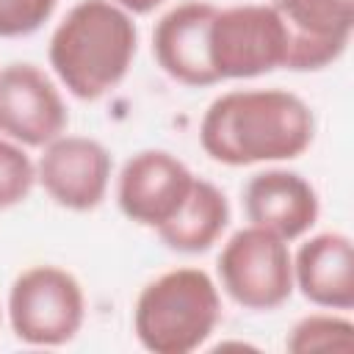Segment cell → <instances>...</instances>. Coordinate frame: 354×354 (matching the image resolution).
Wrapping results in <instances>:
<instances>
[{"label":"cell","mask_w":354,"mask_h":354,"mask_svg":"<svg viewBox=\"0 0 354 354\" xmlns=\"http://www.w3.org/2000/svg\"><path fill=\"white\" fill-rule=\"evenodd\" d=\"M241 196L249 224H257L288 243L307 235L321 213L313 183L288 169H266L252 174Z\"/></svg>","instance_id":"cell-12"},{"label":"cell","mask_w":354,"mask_h":354,"mask_svg":"<svg viewBox=\"0 0 354 354\" xmlns=\"http://www.w3.org/2000/svg\"><path fill=\"white\" fill-rule=\"evenodd\" d=\"M36 185V163L22 144L0 136V210L17 207Z\"/></svg>","instance_id":"cell-16"},{"label":"cell","mask_w":354,"mask_h":354,"mask_svg":"<svg viewBox=\"0 0 354 354\" xmlns=\"http://www.w3.org/2000/svg\"><path fill=\"white\" fill-rule=\"evenodd\" d=\"M111 171V152L88 136L61 133L41 147L36 160V183L58 207L72 213H88L102 205Z\"/></svg>","instance_id":"cell-7"},{"label":"cell","mask_w":354,"mask_h":354,"mask_svg":"<svg viewBox=\"0 0 354 354\" xmlns=\"http://www.w3.org/2000/svg\"><path fill=\"white\" fill-rule=\"evenodd\" d=\"M58 0H0V39L36 33L55 11Z\"/></svg>","instance_id":"cell-17"},{"label":"cell","mask_w":354,"mask_h":354,"mask_svg":"<svg viewBox=\"0 0 354 354\" xmlns=\"http://www.w3.org/2000/svg\"><path fill=\"white\" fill-rule=\"evenodd\" d=\"M293 288L321 310L354 307V246L343 232H318L293 254Z\"/></svg>","instance_id":"cell-13"},{"label":"cell","mask_w":354,"mask_h":354,"mask_svg":"<svg viewBox=\"0 0 354 354\" xmlns=\"http://www.w3.org/2000/svg\"><path fill=\"white\" fill-rule=\"evenodd\" d=\"M230 224V202L224 191L202 177H194L177 213L155 232L166 249L180 254L207 252Z\"/></svg>","instance_id":"cell-14"},{"label":"cell","mask_w":354,"mask_h":354,"mask_svg":"<svg viewBox=\"0 0 354 354\" xmlns=\"http://www.w3.org/2000/svg\"><path fill=\"white\" fill-rule=\"evenodd\" d=\"M207 50L218 83L260 77L285 66V28L271 3L216 8Z\"/></svg>","instance_id":"cell-6"},{"label":"cell","mask_w":354,"mask_h":354,"mask_svg":"<svg viewBox=\"0 0 354 354\" xmlns=\"http://www.w3.org/2000/svg\"><path fill=\"white\" fill-rule=\"evenodd\" d=\"M69 113L58 86L36 64L0 69V136L41 149L66 130Z\"/></svg>","instance_id":"cell-9"},{"label":"cell","mask_w":354,"mask_h":354,"mask_svg":"<svg viewBox=\"0 0 354 354\" xmlns=\"http://www.w3.org/2000/svg\"><path fill=\"white\" fill-rule=\"evenodd\" d=\"M315 138L310 105L285 88H235L216 97L199 124L205 155L221 166L296 160Z\"/></svg>","instance_id":"cell-1"},{"label":"cell","mask_w":354,"mask_h":354,"mask_svg":"<svg viewBox=\"0 0 354 354\" xmlns=\"http://www.w3.org/2000/svg\"><path fill=\"white\" fill-rule=\"evenodd\" d=\"M221 290L243 310H277L293 288V254L285 238L249 224L227 238L218 252Z\"/></svg>","instance_id":"cell-5"},{"label":"cell","mask_w":354,"mask_h":354,"mask_svg":"<svg viewBox=\"0 0 354 354\" xmlns=\"http://www.w3.org/2000/svg\"><path fill=\"white\" fill-rule=\"evenodd\" d=\"M111 3L136 17V14H149V11H155V8L163 6L166 0H111Z\"/></svg>","instance_id":"cell-18"},{"label":"cell","mask_w":354,"mask_h":354,"mask_svg":"<svg viewBox=\"0 0 354 354\" xmlns=\"http://www.w3.org/2000/svg\"><path fill=\"white\" fill-rule=\"evenodd\" d=\"M216 8L218 6L207 0H185L169 8L155 22L152 55L163 69V75L191 88H205L218 83L207 50L210 22Z\"/></svg>","instance_id":"cell-11"},{"label":"cell","mask_w":354,"mask_h":354,"mask_svg":"<svg viewBox=\"0 0 354 354\" xmlns=\"http://www.w3.org/2000/svg\"><path fill=\"white\" fill-rule=\"evenodd\" d=\"M221 296L202 268H171L147 282L133 307V332L152 354H191L216 332Z\"/></svg>","instance_id":"cell-3"},{"label":"cell","mask_w":354,"mask_h":354,"mask_svg":"<svg viewBox=\"0 0 354 354\" xmlns=\"http://www.w3.org/2000/svg\"><path fill=\"white\" fill-rule=\"evenodd\" d=\"M136 44L133 14L111 0H80L55 25L47 61L72 97L94 102L127 77Z\"/></svg>","instance_id":"cell-2"},{"label":"cell","mask_w":354,"mask_h":354,"mask_svg":"<svg viewBox=\"0 0 354 354\" xmlns=\"http://www.w3.org/2000/svg\"><path fill=\"white\" fill-rule=\"evenodd\" d=\"M83 321L86 293L66 268L30 266L11 282L8 324L17 340L41 348L66 346Z\"/></svg>","instance_id":"cell-4"},{"label":"cell","mask_w":354,"mask_h":354,"mask_svg":"<svg viewBox=\"0 0 354 354\" xmlns=\"http://www.w3.org/2000/svg\"><path fill=\"white\" fill-rule=\"evenodd\" d=\"M354 346V324L346 315L332 313H313L299 318L288 337L285 348L293 354H310V351H348Z\"/></svg>","instance_id":"cell-15"},{"label":"cell","mask_w":354,"mask_h":354,"mask_svg":"<svg viewBox=\"0 0 354 354\" xmlns=\"http://www.w3.org/2000/svg\"><path fill=\"white\" fill-rule=\"evenodd\" d=\"M194 171L166 149H141L130 155L116 177V205L138 227L158 230L183 205Z\"/></svg>","instance_id":"cell-10"},{"label":"cell","mask_w":354,"mask_h":354,"mask_svg":"<svg viewBox=\"0 0 354 354\" xmlns=\"http://www.w3.org/2000/svg\"><path fill=\"white\" fill-rule=\"evenodd\" d=\"M285 28V66L318 72L332 66L354 33V0H274Z\"/></svg>","instance_id":"cell-8"}]
</instances>
